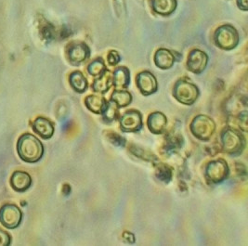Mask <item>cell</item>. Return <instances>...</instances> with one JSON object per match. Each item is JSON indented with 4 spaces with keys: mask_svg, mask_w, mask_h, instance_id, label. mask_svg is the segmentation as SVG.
Returning a JSON list of instances; mask_svg holds the SVG:
<instances>
[{
    "mask_svg": "<svg viewBox=\"0 0 248 246\" xmlns=\"http://www.w3.org/2000/svg\"><path fill=\"white\" fill-rule=\"evenodd\" d=\"M17 152L24 162L36 163L43 157L44 146L34 135L25 133L17 142Z\"/></svg>",
    "mask_w": 248,
    "mask_h": 246,
    "instance_id": "1",
    "label": "cell"
},
{
    "mask_svg": "<svg viewBox=\"0 0 248 246\" xmlns=\"http://www.w3.org/2000/svg\"><path fill=\"white\" fill-rule=\"evenodd\" d=\"M215 44L221 49L231 50L236 47L239 43V34L236 29L230 24L221 25L214 34Z\"/></svg>",
    "mask_w": 248,
    "mask_h": 246,
    "instance_id": "2",
    "label": "cell"
},
{
    "mask_svg": "<svg viewBox=\"0 0 248 246\" xmlns=\"http://www.w3.org/2000/svg\"><path fill=\"white\" fill-rule=\"evenodd\" d=\"M200 91L198 88L187 80H180L176 83L173 90L175 99L185 105H192L197 101Z\"/></svg>",
    "mask_w": 248,
    "mask_h": 246,
    "instance_id": "3",
    "label": "cell"
},
{
    "mask_svg": "<svg viewBox=\"0 0 248 246\" xmlns=\"http://www.w3.org/2000/svg\"><path fill=\"white\" fill-rule=\"evenodd\" d=\"M216 124L207 115L200 114L196 116L191 124V130L194 137L201 140H208L214 134Z\"/></svg>",
    "mask_w": 248,
    "mask_h": 246,
    "instance_id": "4",
    "label": "cell"
},
{
    "mask_svg": "<svg viewBox=\"0 0 248 246\" xmlns=\"http://www.w3.org/2000/svg\"><path fill=\"white\" fill-rule=\"evenodd\" d=\"M223 150L229 154H236L243 152L246 140L243 135L233 129H225L221 134Z\"/></svg>",
    "mask_w": 248,
    "mask_h": 246,
    "instance_id": "5",
    "label": "cell"
},
{
    "mask_svg": "<svg viewBox=\"0 0 248 246\" xmlns=\"http://www.w3.org/2000/svg\"><path fill=\"white\" fill-rule=\"evenodd\" d=\"M23 219L21 209L12 203L4 204L0 209V223L7 229H15L19 227Z\"/></svg>",
    "mask_w": 248,
    "mask_h": 246,
    "instance_id": "6",
    "label": "cell"
},
{
    "mask_svg": "<svg viewBox=\"0 0 248 246\" xmlns=\"http://www.w3.org/2000/svg\"><path fill=\"white\" fill-rule=\"evenodd\" d=\"M230 170L228 164L223 159L210 162L205 169V177L212 183H221L229 176Z\"/></svg>",
    "mask_w": 248,
    "mask_h": 246,
    "instance_id": "7",
    "label": "cell"
},
{
    "mask_svg": "<svg viewBox=\"0 0 248 246\" xmlns=\"http://www.w3.org/2000/svg\"><path fill=\"white\" fill-rule=\"evenodd\" d=\"M91 56V49L83 42L70 44L67 48L68 61L73 65H79Z\"/></svg>",
    "mask_w": 248,
    "mask_h": 246,
    "instance_id": "8",
    "label": "cell"
},
{
    "mask_svg": "<svg viewBox=\"0 0 248 246\" xmlns=\"http://www.w3.org/2000/svg\"><path fill=\"white\" fill-rule=\"evenodd\" d=\"M137 87L141 94L149 96L155 93L158 90L157 80L149 71H143L137 76Z\"/></svg>",
    "mask_w": 248,
    "mask_h": 246,
    "instance_id": "9",
    "label": "cell"
},
{
    "mask_svg": "<svg viewBox=\"0 0 248 246\" xmlns=\"http://www.w3.org/2000/svg\"><path fill=\"white\" fill-rule=\"evenodd\" d=\"M121 128L124 132H138L142 126V116L141 113L136 110H130L124 112L120 119Z\"/></svg>",
    "mask_w": 248,
    "mask_h": 246,
    "instance_id": "10",
    "label": "cell"
},
{
    "mask_svg": "<svg viewBox=\"0 0 248 246\" xmlns=\"http://www.w3.org/2000/svg\"><path fill=\"white\" fill-rule=\"evenodd\" d=\"M208 56L200 49H192L188 57L187 67L193 74H201L206 68Z\"/></svg>",
    "mask_w": 248,
    "mask_h": 246,
    "instance_id": "11",
    "label": "cell"
},
{
    "mask_svg": "<svg viewBox=\"0 0 248 246\" xmlns=\"http://www.w3.org/2000/svg\"><path fill=\"white\" fill-rule=\"evenodd\" d=\"M147 123L151 132L155 134H163L168 126V118L162 112H154L148 117Z\"/></svg>",
    "mask_w": 248,
    "mask_h": 246,
    "instance_id": "12",
    "label": "cell"
},
{
    "mask_svg": "<svg viewBox=\"0 0 248 246\" xmlns=\"http://www.w3.org/2000/svg\"><path fill=\"white\" fill-rule=\"evenodd\" d=\"M11 185L16 191L23 192L28 190L32 185V179L29 174L23 171H16L11 178Z\"/></svg>",
    "mask_w": 248,
    "mask_h": 246,
    "instance_id": "13",
    "label": "cell"
},
{
    "mask_svg": "<svg viewBox=\"0 0 248 246\" xmlns=\"http://www.w3.org/2000/svg\"><path fill=\"white\" fill-rule=\"evenodd\" d=\"M33 129L38 136L44 139L50 138L54 134V125L48 119L38 117L33 123Z\"/></svg>",
    "mask_w": 248,
    "mask_h": 246,
    "instance_id": "14",
    "label": "cell"
},
{
    "mask_svg": "<svg viewBox=\"0 0 248 246\" xmlns=\"http://www.w3.org/2000/svg\"><path fill=\"white\" fill-rule=\"evenodd\" d=\"M174 54L167 48L158 49L155 55V63L158 68L162 70L170 69L175 63Z\"/></svg>",
    "mask_w": 248,
    "mask_h": 246,
    "instance_id": "15",
    "label": "cell"
},
{
    "mask_svg": "<svg viewBox=\"0 0 248 246\" xmlns=\"http://www.w3.org/2000/svg\"><path fill=\"white\" fill-rule=\"evenodd\" d=\"M112 86H113V76L108 70H106L102 75L98 77V78L95 79L92 85V90L94 92L103 94L110 90Z\"/></svg>",
    "mask_w": 248,
    "mask_h": 246,
    "instance_id": "16",
    "label": "cell"
},
{
    "mask_svg": "<svg viewBox=\"0 0 248 246\" xmlns=\"http://www.w3.org/2000/svg\"><path fill=\"white\" fill-rule=\"evenodd\" d=\"M130 83V73L126 67L117 68L113 75V85L115 89H126Z\"/></svg>",
    "mask_w": 248,
    "mask_h": 246,
    "instance_id": "17",
    "label": "cell"
},
{
    "mask_svg": "<svg viewBox=\"0 0 248 246\" xmlns=\"http://www.w3.org/2000/svg\"><path fill=\"white\" fill-rule=\"evenodd\" d=\"M152 7L157 14L168 16L175 12L177 0H152Z\"/></svg>",
    "mask_w": 248,
    "mask_h": 246,
    "instance_id": "18",
    "label": "cell"
},
{
    "mask_svg": "<svg viewBox=\"0 0 248 246\" xmlns=\"http://www.w3.org/2000/svg\"><path fill=\"white\" fill-rule=\"evenodd\" d=\"M108 101H106L103 97L96 96V95H90L86 98L85 104L87 108L96 114H102L104 112Z\"/></svg>",
    "mask_w": 248,
    "mask_h": 246,
    "instance_id": "19",
    "label": "cell"
},
{
    "mask_svg": "<svg viewBox=\"0 0 248 246\" xmlns=\"http://www.w3.org/2000/svg\"><path fill=\"white\" fill-rule=\"evenodd\" d=\"M69 82L73 90L78 93H83L88 89V80L79 71H75L70 75Z\"/></svg>",
    "mask_w": 248,
    "mask_h": 246,
    "instance_id": "20",
    "label": "cell"
},
{
    "mask_svg": "<svg viewBox=\"0 0 248 246\" xmlns=\"http://www.w3.org/2000/svg\"><path fill=\"white\" fill-rule=\"evenodd\" d=\"M112 101H113L118 108H124L128 106L132 101V95L124 90H115L112 95Z\"/></svg>",
    "mask_w": 248,
    "mask_h": 246,
    "instance_id": "21",
    "label": "cell"
},
{
    "mask_svg": "<svg viewBox=\"0 0 248 246\" xmlns=\"http://www.w3.org/2000/svg\"><path fill=\"white\" fill-rule=\"evenodd\" d=\"M102 115H103V119L106 122L112 123L117 119L119 115V108L113 101H108L104 112H102Z\"/></svg>",
    "mask_w": 248,
    "mask_h": 246,
    "instance_id": "22",
    "label": "cell"
},
{
    "mask_svg": "<svg viewBox=\"0 0 248 246\" xmlns=\"http://www.w3.org/2000/svg\"><path fill=\"white\" fill-rule=\"evenodd\" d=\"M106 66L102 59L99 58L94 60L88 66V72L92 77H99L106 71Z\"/></svg>",
    "mask_w": 248,
    "mask_h": 246,
    "instance_id": "23",
    "label": "cell"
},
{
    "mask_svg": "<svg viewBox=\"0 0 248 246\" xmlns=\"http://www.w3.org/2000/svg\"><path fill=\"white\" fill-rule=\"evenodd\" d=\"M12 238L4 230L0 229V246H9L11 245Z\"/></svg>",
    "mask_w": 248,
    "mask_h": 246,
    "instance_id": "24",
    "label": "cell"
},
{
    "mask_svg": "<svg viewBox=\"0 0 248 246\" xmlns=\"http://www.w3.org/2000/svg\"><path fill=\"white\" fill-rule=\"evenodd\" d=\"M120 60H121V57L118 54L117 51L112 50V51L109 52V54H108V62H109L110 65H113V66L116 65L120 62Z\"/></svg>",
    "mask_w": 248,
    "mask_h": 246,
    "instance_id": "25",
    "label": "cell"
},
{
    "mask_svg": "<svg viewBox=\"0 0 248 246\" xmlns=\"http://www.w3.org/2000/svg\"><path fill=\"white\" fill-rule=\"evenodd\" d=\"M238 7L243 11H248V0H237Z\"/></svg>",
    "mask_w": 248,
    "mask_h": 246,
    "instance_id": "26",
    "label": "cell"
}]
</instances>
